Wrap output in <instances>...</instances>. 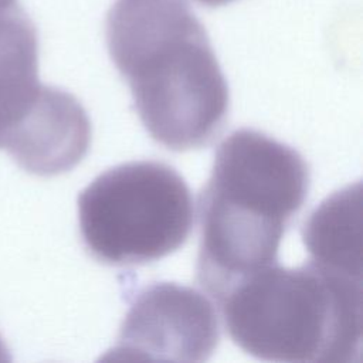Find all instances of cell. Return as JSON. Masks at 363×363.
Masks as SVG:
<instances>
[{"mask_svg": "<svg viewBox=\"0 0 363 363\" xmlns=\"http://www.w3.org/2000/svg\"><path fill=\"white\" fill-rule=\"evenodd\" d=\"M311 261L362 279V183L325 199L302 228Z\"/></svg>", "mask_w": 363, "mask_h": 363, "instance_id": "52a82bcc", "label": "cell"}, {"mask_svg": "<svg viewBox=\"0 0 363 363\" xmlns=\"http://www.w3.org/2000/svg\"><path fill=\"white\" fill-rule=\"evenodd\" d=\"M362 294V279L308 259L252 272L217 305L233 342L257 359L352 363L360 360Z\"/></svg>", "mask_w": 363, "mask_h": 363, "instance_id": "3957f363", "label": "cell"}, {"mask_svg": "<svg viewBox=\"0 0 363 363\" xmlns=\"http://www.w3.org/2000/svg\"><path fill=\"white\" fill-rule=\"evenodd\" d=\"M109 55L149 135L170 150L208 145L228 113V85L187 0H116Z\"/></svg>", "mask_w": 363, "mask_h": 363, "instance_id": "6da1fadb", "label": "cell"}, {"mask_svg": "<svg viewBox=\"0 0 363 363\" xmlns=\"http://www.w3.org/2000/svg\"><path fill=\"white\" fill-rule=\"evenodd\" d=\"M14 1H16V0H0V10L9 7V6H11V4H14Z\"/></svg>", "mask_w": 363, "mask_h": 363, "instance_id": "9c48e42d", "label": "cell"}, {"mask_svg": "<svg viewBox=\"0 0 363 363\" xmlns=\"http://www.w3.org/2000/svg\"><path fill=\"white\" fill-rule=\"evenodd\" d=\"M86 111L69 92L38 79V37L16 4L0 10V149L28 173L62 156Z\"/></svg>", "mask_w": 363, "mask_h": 363, "instance_id": "5b68a950", "label": "cell"}, {"mask_svg": "<svg viewBox=\"0 0 363 363\" xmlns=\"http://www.w3.org/2000/svg\"><path fill=\"white\" fill-rule=\"evenodd\" d=\"M196 1L200 3V4H203V6H207V7H218V6L231 3V1H234V0H196Z\"/></svg>", "mask_w": 363, "mask_h": 363, "instance_id": "ba28073f", "label": "cell"}, {"mask_svg": "<svg viewBox=\"0 0 363 363\" xmlns=\"http://www.w3.org/2000/svg\"><path fill=\"white\" fill-rule=\"evenodd\" d=\"M309 190V167L291 146L254 129L217 147L199 196L197 281L216 301L235 282L278 262L291 218Z\"/></svg>", "mask_w": 363, "mask_h": 363, "instance_id": "7a4b0ae2", "label": "cell"}, {"mask_svg": "<svg viewBox=\"0 0 363 363\" xmlns=\"http://www.w3.org/2000/svg\"><path fill=\"white\" fill-rule=\"evenodd\" d=\"M218 340L217 312L201 292L174 282H153L130 303L109 356L206 362Z\"/></svg>", "mask_w": 363, "mask_h": 363, "instance_id": "8992f818", "label": "cell"}, {"mask_svg": "<svg viewBox=\"0 0 363 363\" xmlns=\"http://www.w3.org/2000/svg\"><path fill=\"white\" fill-rule=\"evenodd\" d=\"M193 223L194 203L187 183L162 162L115 166L78 196L82 244L106 265L160 259L187 241Z\"/></svg>", "mask_w": 363, "mask_h": 363, "instance_id": "277c9868", "label": "cell"}]
</instances>
